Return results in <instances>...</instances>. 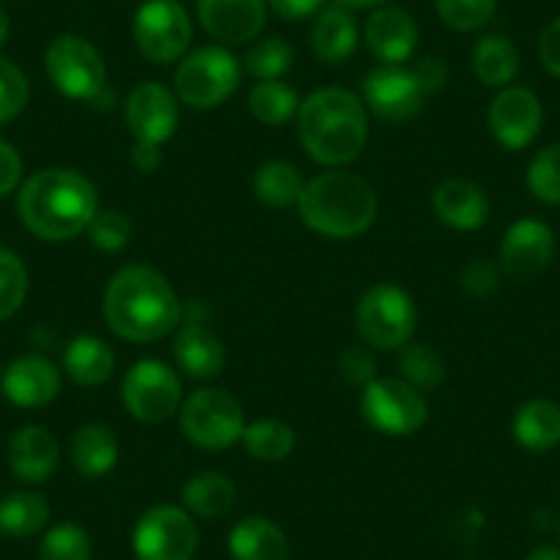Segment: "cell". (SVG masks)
Instances as JSON below:
<instances>
[{"label":"cell","mask_w":560,"mask_h":560,"mask_svg":"<svg viewBox=\"0 0 560 560\" xmlns=\"http://www.w3.org/2000/svg\"><path fill=\"white\" fill-rule=\"evenodd\" d=\"M338 7L349 9V12H358V9H380L385 7V3H390V0H336Z\"/></svg>","instance_id":"obj_48"},{"label":"cell","mask_w":560,"mask_h":560,"mask_svg":"<svg viewBox=\"0 0 560 560\" xmlns=\"http://www.w3.org/2000/svg\"><path fill=\"white\" fill-rule=\"evenodd\" d=\"M179 423L192 445L207 451L231 448L245 434L242 404L223 387H201L182 401Z\"/></svg>","instance_id":"obj_7"},{"label":"cell","mask_w":560,"mask_h":560,"mask_svg":"<svg viewBox=\"0 0 560 560\" xmlns=\"http://www.w3.org/2000/svg\"><path fill=\"white\" fill-rule=\"evenodd\" d=\"M538 58L552 78H560V18H555L544 28L541 39H538Z\"/></svg>","instance_id":"obj_45"},{"label":"cell","mask_w":560,"mask_h":560,"mask_svg":"<svg viewBox=\"0 0 560 560\" xmlns=\"http://www.w3.org/2000/svg\"><path fill=\"white\" fill-rule=\"evenodd\" d=\"M124 121L138 143L163 147L165 140L174 138L179 124V100L163 83H138L124 105Z\"/></svg>","instance_id":"obj_14"},{"label":"cell","mask_w":560,"mask_h":560,"mask_svg":"<svg viewBox=\"0 0 560 560\" xmlns=\"http://www.w3.org/2000/svg\"><path fill=\"white\" fill-rule=\"evenodd\" d=\"M198 525L182 505H154L135 522L132 552L138 560H192L198 552Z\"/></svg>","instance_id":"obj_8"},{"label":"cell","mask_w":560,"mask_h":560,"mask_svg":"<svg viewBox=\"0 0 560 560\" xmlns=\"http://www.w3.org/2000/svg\"><path fill=\"white\" fill-rule=\"evenodd\" d=\"M525 560H560V547H552V544H541V547L533 549Z\"/></svg>","instance_id":"obj_49"},{"label":"cell","mask_w":560,"mask_h":560,"mask_svg":"<svg viewBox=\"0 0 560 560\" xmlns=\"http://www.w3.org/2000/svg\"><path fill=\"white\" fill-rule=\"evenodd\" d=\"M50 520V505L39 492H9L0 498V533L28 538Z\"/></svg>","instance_id":"obj_31"},{"label":"cell","mask_w":560,"mask_h":560,"mask_svg":"<svg viewBox=\"0 0 560 560\" xmlns=\"http://www.w3.org/2000/svg\"><path fill=\"white\" fill-rule=\"evenodd\" d=\"M28 294V269L9 247H0V322L18 314Z\"/></svg>","instance_id":"obj_37"},{"label":"cell","mask_w":560,"mask_h":560,"mask_svg":"<svg viewBox=\"0 0 560 560\" xmlns=\"http://www.w3.org/2000/svg\"><path fill=\"white\" fill-rule=\"evenodd\" d=\"M294 50L289 42L278 39V36H269V39L258 42L250 47L245 58V69L256 80H280L283 74L292 69Z\"/></svg>","instance_id":"obj_38"},{"label":"cell","mask_w":560,"mask_h":560,"mask_svg":"<svg viewBox=\"0 0 560 560\" xmlns=\"http://www.w3.org/2000/svg\"><path fill=\"white\" fill-rule=\"evenodd\" d=\"M511 432L525 451L547 454L560 445V407L549 398H530L516 409Z\"/></svg>","instance_id":"obj_24"},{"label":"cell","mask_w":560,"mask_h":560,"mask_svg":"<svg viewBox=\"0 0 560 560\" xmlns=\"http://www.w3.org/2000/svg\"><path fill=\"white\" fill-rule=\"evenodd\" d=\"M365 45L382 63H404L418 47V25L404 9L380 7L365 23Z\"/></svg>","instance_id":"obj_19"},{"label":"cell","mask_w":560,"mask_h":560,"mask_svg":"<svg viewBox=\"0 0 560 560\" xmlns=\"http://www.w3.org/2000/svg\"><path fill=\"white\" fill-rule=\"evenodd\" d=\"M434 212L456 231H476L489 218V198L476 182L448 179L434 190Z\"/></svg>","instance_id":"obj_21"},{"label":"cell","mask_w":560,"mask_h":560,"mask_svg":"<svg viewBox=\"0 0 560 560\" xmlns=\"http://www.w3.org/2000/svg\"><path fill=\"white\" fill-rule=\"evenodd\" d=\"M121 401L140 423H165L182 407V382L163 360H138L121 382Z\"/></svg>","instance_id":"obj_11"},{"label":"cell","mask_w":560,"mask_h":560,"mask_svg":"<svg viewBox=\"0 0 560 560\" xmlns=\"http://www.w3.org/2000/svg\"><path fill=\"white\" fill-rule=\"evenodd\" d=\"M69 454H72L74 470L83 478H102L116 467L118 462V440L102 423H89V427H80L74 432L72 445H69Z\"/></svg>","instance_id":"obj_28"},{"label":"cell","mask_w":560,"mask_h":560,"mask_svg":"<svg viewBox=\"0 0 560 560\" xmlns=\"http://www.w3.org/2000/svg\"><path fill=\"white\" fill-rule=\"evenodd\" d=\"M240 61L225 47L209 45L187 52L176 69V100L196 110H212L240 89Z\"/></svg>","instance_id":"obj_5"},{"label":"cell","mask_w":560,"mask_h":560,"mask_svg":"<svg viewBox=\"0 0 560 560\" xmlns=\"http://www.w3.org/2000/svg\"><path fill=\"white\" fill-rule=\"evenodd\" d=\"M247 107H250L256 121L267 124V127H280V124L292 121L298 116L300 100L292 85L280 83V80H261V83L253 85Z\"/></svg>","instance_id":"obj_32"},{"label":"cell","mask_w":560,"mask_h":560,"mask_svg":"<svg viewBox=\"0 0 560 560\" xmlns=\"http://www.w3.org/2000/svg\"><path fill=\"white\" fill-rule=\"evenodd\" d=\"M9 31H12V23H9V14H7V9L0 7V47L7 45V39H9Z\"/></svg>","instance_id":"obj_50"},{"label":"cell","mask_w":560,"mask_h":560,"mask_svg":"<svg viewBox=\"0 0 560 560\" xmlns=\"http://www.w3.org/2000/svg\"><path fill=\"white\" fill-rule=\"evenodd\" d=\"M541 100L525 85H505L489 107V129L500 147L520 152L527 149L541 132Z\"/></svg>","instance_id":"obj_15"},{"label":"cell","mask_w":560,"mask_h":560,"mask_svg":"<svg viewBox=\"0 0 560 560\" xmlns=\"http://www.w3.org/2000/svg\"><path fill=\"white\" fill-rule=\"evenodd\" d=\"M432 91L427 89L418 69H404L401 63H382L365 78L363 102L382 121L404 124L418 116Z\"/></svg>","instance_id":"obj_13"},{"label":"cell","mask_w":560,"mask_h":560,"mask_svg":"<svg viewBox=\"0 0 560 560\" xmlns=\"http://www.w3.org/2000/svg\"><path fill=\"white\" fill-rule=\"evenodd\" d=\"M132 165L140 174H152L163 165V147H154V143H138L135 140L132 149Z\"/></svg>","instance_id":"obj_47"},{"label":"cell","mask_w":560,"mask_h":560,"mask_svg":"<svg viewBox=\"0 0 560 560\" xmlns=\"http://www.w3.org/2000/svg\"><path fill=\"white\" fill-rule=\"evenodd\" d=\"M89 240L96 250L118 253L132 240V223L127 220V214L116 212V209H105V212H96L94 220H91Z\"/></svg>","instance_id":"obj_41"},{"label":"cell","mask_w":560,"mask_h":560,"mask_svg":"<svg viewBox=\"0 0 560 560\" xmlns=\"http://www.w3.org/2000/svg\"><path fill=\"white\" fill-rule=\"evenodd\" d=\"M94 549H91L89 533L74 522H61V525L50 527L39 544V560H91Z\"/></svg>","instance_id":"obj_36"},{"label":"cell","mask_w":560,"mask_h":560,"mask_svg":"<svg viewBox=\"0 0 560 560\" xmlns=\"http://www.w3.org/2000/svg\"><path fill=\"white\" fill-rule=\"evenodd\" d=\"M498 267H494L492 261H487V258H476V261L467 264L465 272H462V289H465L470 298H487V294H492L494 289H498Z\"/></svg>","instance_id":"obj_42"},{"label":"cell","mask_w":560,"mask_h":560,"mask_svg":"<svg viewBox=\"0 0 560 560\" xmlns=\"http://www.w3.org/2000/svg\"><path fill=\"white\" fill-rule=\"evenodd\" d=\"M360 412L374 432L387 438H407L423 429L429 404L418 387L404 380H374L363 387Z\"/></svg>","instance_id":"obj_9"},{"label":"cell","mask_w":560,"mask_h":560,"mask_svg":"<svg viewBox=\"0 0 560 560\" xmlns=\"http://www.w3.org/2000/svg\"><path fill=\"white\" fill-rule=\"evenodd\" d=\"M303 176L287 160L264 163L253 176V192H256L258 201L272 209H289L292 203H298L303 196Z\"/></svg>","instance_id":"obj_30"},{"label":"cell","mask_w":560,"mask_h":560,"mask_svg":"<svg viewBox=\"0 0 560 560\" xmlns=\"http://www.w3.org/2000/svg\"><path fill=\"white\" fill-rule=\"evenodd\" d=\"M311 47L316 58L325 63H341L358 47V25L349 9L343 7H325L316 14L314 31H311Z\"/></svg>","instance_id":"obj_25"},{"label":"cell","mask_w":560,"mask_h":560,"mask_svg":"<svg viewBox=\"0 0 560 560\" xmlns=\"http://www.w3.org/2000/svg\"><path fill=\"white\" fill-rule=\"evenodd\" d=\"M267 0H198V20L223 45H247L267 23Z\"/></svg>","instance_id":"obj_17"},{"label":"cell","mask_w":560,"mask_h":560,"mask_svg":"<svg viewBox=\"0 0 560 560\" xmlns=\"http://www.w3.org/2000/svg\"><path fill=\"white\" fill-rule=\"evenodd\" d=\"M174 358L185 374L209 380L225 369V347L201 322H187L174 338Z\"/></svg>","instance_id":"obj_23"},{"label":"cell","mask_w":560,"mask_h":560,"mask_svg":"<svg viewBox=\"0 0 560 560\" xmlns=\"http://www.w3.org/2000/svg\"><path fill=\"white\" fill-rule=\"evenodd\" d=\"M182 503L192 516L201 520H220L229 516L236 505V487L229 476L218 470H203L192 476L182 489Z\"/></svg>","instance_id":"obj_27"},{"label":"cell","mask_w":560,"mask_h":560,"mask_svg":"<svg viewBox=\"0 0 560 560\" xmlns=\"http://www.w3.org/2000/svg\"><path fill=\"white\" fill-rule=\"evenodd\" d=\"M440 20L451 31L470 34V31L483 28L494 18L498 0H434Z\"/></svg>","instance_id":"obj_39"},{"label":"cell","mask_w":560,"mask_h":560,"mask_svg":"<svg viewBox=\"0 0 560 560\" xmlns=\"http://www.w3.org/2000/svg\"><path fill=\"white\" fill-rule=\"evenodd\" d=\"M102 314L118 338L149 343L176 330L185 311L163 272L147 264H129L107 283Z\"/></svg>","instance_id":"obj_1"},{"label":"cell","mask_w":560,"mask_h":560,"mask_svg":"<svg viewBox=\"0 0 560 560\" xmlns=\"http://www.w3.org/2000/svg\"><path fill=\"white\" fill-rule=\"evenodd\" d=\"M231 560H289V538L267 516H245L229 533Z\"/></svg>","instance_id":"obj_22"},{"label":"cell","mask_w":560,"mask_h":560,"mask_svg":"<svg viewBox=\"0 0 560 560\" xmlns=\"http://www.w3.org/2000/svg\"><path fill=\"white\" fill-rule=\"evenodd\" d=\"M472 72L483 85L505 89L520 74V50L500 34H487L472 47Z\"/></svg>","instance_id":"obj_29"},{"label":"cell","mask_w":560,"mask_h":560,"mask_svg":"<svg viewBox=\"0 0 560 560\" xmlns=\"http://www.w3.org/2000/svg\"><path fill=\"white\" fill-rule=\"evenodd\" d=\"M341 374L347 376L354 385H369V382L376 380V363L369 354V349L363 347H349L347 352L341 354Z\"/></svg>","instance_id":"obj_43"},{"label":"cell","mask_w":560,"mask_h":560,"mask_svg":"<svg viewBox=\"0 0 560 560\" xmlns=\"http://www.w3.org/2000/svg\"><path fill=\"white\" fill-rule=\"evenodd\" d=\"M325 3L327 0H267V7L272 9L278 18L292 20V23H298V20L316 18V14L325 9Z\"/></svg>","instance_id":"obj_46"},{"label":"cell","mask_w":560,"mask_h":560,"mask_svg":"<svg viewBox=\"0 0 560 560\" xmlns=\"http://www.w3.org/2000/svg\"><path fill=\"white\" fill-rule=\"evenodd\" d=\"M47 78L69 100H96L105 91L107 67L100 50L83 36H58L45 56Z\"/></svg>","instance_id":"obj_12"},{"label":"cell","mask_w":560,"mask_h":560,"mask_svg":"<svg viewBox=\"0 0 560 560\" xmlns=\"http://www.w3.org/2000/svg\"><path fill=\"white\" fill-rule=\"evenodd\" d=\"M555 256L552 229L541 220H516L500 242V267L514 280H533Z\"/></svg>","instance_id":"obj_16"},{"label":"cell","mask_w":560,"mask_h":560,"mask_svg":"<svg viewBox=\"0 0 560 560\" xmlns=\"http://www.w3.org/2000/svg\"><path fill=\"white\" fill-rule=\"evenodd\" d=\"M527 190L549 207H560V143L544 147L527 165Z\"/></svg>","instance_id":"obj_34"},{"label":"cell","mask_w":560,"mask_h":560,"mask_svg":"<svg viewBox=\"0 0 560 560\" xmlns=\"http://www.w3.org/2000/svg\"><path fill=\"white\" fill-rule=\"evenodd\" d=\"M61 448L45 427H25L9 443V465L25 483H45L58 470Z\"/></svg>","instance_id":"obj_20"},{"label":"cell","mask_w":560,"mask_h":560,"mask_svg":"<svg viewBox=\"0 0 560 560\" xmlns=\"http://www.w3.org/2000/svg\"><path fill=\"white\" fill-rule=\"evenodd\" d=\"M63 371L83 387H100L116 371V354L96 336H78L63 349Z\"/></svg>","instance_id":"obj_26"},{"label":"cell","mask_w":560,"mask_h":560,"mask_svg":"<svg viewBox=\"0 0 560 560\" xmlns=\"http://www.w3.org/2000/svg\"><path fill=\"white\" fill-rule=\"evenodd\" d=\"M298 132L305 152L327 168L352 163L369 143L365 102L347 89H322L300 102Z\"/></svg>","instance_id":"obj_3"},{"label":"cell","mask_w":560,"mask_h":560,"mask_svg":"<svg viewBox=\"0 0 560 560\" xmlns=\"http://www.w3.org/2000/svg\"><path fill=\"white\" fill-rule=\"evenodd\" d=\"M132 36L138 50L149 61H182L192 42L190 14L179 0H147L135 14Z\"/></svg>","instance_id":"obj_10"},{"label":"cell","mask_w":560,"mask_h":560,"mask_svg":"<svg viewBox=\"0 0 560 560\" xmlns=\"http://www.w3.org/2000/svg\"><path fill=\"white\" fill-rule=\"evenodd\" d=\"M0 387H3V396L18 407H45L61 393V371L42 354H25L3 371Z\"/></svg>","instance_id":"obj_18"},{"label":"cell","mask_w":560,"mask_h":560,"mask_svg":"<svg viewBox=\"0 0 560 560\" xmlns=\"http://www.w3.org/2000/svg\"><path fill=\"white\" fill-rule=\"evenodd\" d=\"M358 332L363 343L382 349H404L415 336L418 308L415 300L396 283H376L360 298L354 311Z\"/></svg>","instance_id":"obj_6"},{"label":"cell","mask_w":560,"mask_h":560,"mask_svg":"<svg viewBox=\"0 0 560 560\" xmlns=\"http://www.w3.org/2000/svg\"><path fill=\"white\" fill-rule=\"evenodd\" d=\"M300 218L311 231L330 240H354L376 220V192L363 176L325 171L305 182L298 201Z\"/></svg>","instance_id":"obj_4"},{"label":"cell","mask_w":560,"mask_h":560,"mask_svg":"<svg viewBox=\"0 0 560 560\" xmlns=\"http://www.w3.org/2000/svg\"><path fill=\"white\" fill-rule=\"evenodd\" d=\"M23 182V158L9 140L0 138V198L14 192Z\"/></svg>","instance_id":"obj_44"},{"label":"cell","mask_w":560,"mask_h":560,"mask_svg":"<svg viewBox=\"0 0 560 560\" xmlns=\"http://www.w3.org/2000/svg\"><path fill=\"white\" fill-rule=\"evenodd\" d=\"M398 365H401V380L418 387L420 393L434 390L445 380L443 358L432 347H427V343H412V347L407 343Z\"/></svg>","instance_id":"obj_35"},{"label":"cell","mask_w":560,"mask_h":560,"mask_svg":"<svg viewBox=\"0 0 560 560\" xmlns=\"http://www.w3.org/2000/svg\"><path fill=\"white\" fill-rule=\"evenodd\" d=\"M242 443H245L247 454L253 459L261 462H283L292 456L294 445H298V434L289 423L283 420H256L250 427H245V434H242Z\"/></svg>","instance_id":"obj_33"},{"label":"cell","mask_w":560,"mask_h":560,"mask_svg":"<svg viewBox=\"0 0 560 560\" xmlns=\"http://www.w3.org/2000/svg\"><path fill=\"white\" fill-rule=\"evenodd\" d=\"M96 212V187L72 168H45L20 187V220L31 234L45 242L74 240L89 231Z\"/></svg>","instance_id":"obj_2"},{"label":"cell","mask_w":560,"mask_h":560,"mask_svg":"<svg viewBox=\"0 0 560 560\" xmlns=\"http://www.w3.org/2000/svg\"><path fill=\"white\" fill-rule=\"evenodd\" d=\"M28 94V78L23 74V69L0 56V127L25 110Z\"/></svg>","instance_id":"obj_40"}]
</instances>
